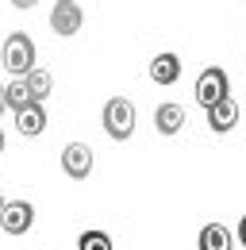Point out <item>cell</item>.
I'll return each mask as SVG.
<instances>
[{
    "label": "cell",
    "instance_id": "16",
    "mask_svg": "<svg viewBox=\"0 0 246 250\" xmlns=\"http://www.w3.org/2000/svg\"><path fill=\"white\" fill-rule=\"evenodd\" d=\"M239 243H243V247H246V216L239 219Z\"/></svg>",
    "mask_w": 246,
    "mask_h": 250
},
{
    "label": "cell",
    "instance_id": "10",
    "mask_svg": "<svg viewBox=\"0 0 246 250\" xmlns=\"http://www.w3.org/2000/svg\"><path fill=\"white\" fill-rule=\"evenodd\" d=\"M184 127V108L181 104H158L154 108V131L158 135H177Z\"/></svg>",
    "mask_w": 246,
    "mask_h": 250
},
{
    "label": "cell",
    "instance_id": "18",
    "mask_svg": "<svg viewBox=\"0 0 246 250\" xmlns=\"http://www.w3.org/2000/svg\"><path fill=\"white\" fill-rule=\"evenodd\" d=\"M0 150H4V135H0Z\"/></svg>",
    "mask_w": 246,
    "mask_h": 250
},
{
    "label": "cell",
    "instance_id": "3",
    "mask_svg": "<svg viewBox=\"0 0 246 250\" xmlns=\"http://www.w3.org/2000/svg\"><path fill=\"white\" fill-rule=\"evenodd\" d=\"M223 96H231V77H227L219 65H208V69L196 77V104H200V108H212Z\"/></svg>",
    "mask_w": 246,
    "mask_h": 250
},
{
    "label": "cell",
    "instance_id": "19",
    "mask_svg": "<svg viewBox=\"0 0 246 250\" xmlns=\"http://www.w3.org/2000/svg\"><path fill=\"white\" fill-rule=\"evenodd\" d=\"M0 204H4V196H0Z\"/></svg>",
    "mask_w": 246,
    "mask_h": 250
},
{
    "label": "cell",
    "instance_id": "14",
    "mask_svg": "<svg viewBox=\"0 0 246 250\" xmlns=\"http://www.w3.org/2000/svg\"><path fill=\"white\" fill-rule=\"evenodd\" d=\"M77 250H116V247H112V235L108 231H81Z\"/></svg>",
    "mask_w": 246,
    "mask_h": 250
},
{
    "label": "cell",
    "instance_id": "6",
    "mask_svg": "<svg viewBox=\"0 0 246 250\" xmlns=\"http://www.w3.org/2000/svg\"><path fill=\"white\" fill-rule=\"evenodd\" d=\"M92 162H96V154H92L85 143H69V146L62 150V169H65V177H73V181H85V177H89Z\"/></svg>",
    "mask_w": 246,
    "mask_h": 250
},
{
    "label": "cell",
    "instance_id": "8",
    "mask_svg": "<svg viewBox=\"0 0 246 250\" xmlns=\"http://www.w3.org/2000/svg\"><path fill=\"white\" fill-rule=\"evenodd\" d=\"M16 127H20V135H27V139L42 135V131H46V108H42L39 100H31L27 108L16 112Z\"/></svg>",
    "mask_w": 246,
    "mask_h": 250
},
{
    "label": "cell",
    "instance_id": "5",
    "mask_svg": "<svg viewBox=\"0 0 246 250\" xmlns=\"http://www.w3.org/2000/svg\"><path fill=\"white\" fill-rule=\"evenodd\" d=\"M0 227H4V235H27L31 227H35V208H31L27 200L0 204Z\"/></svg>",
    "mask_w": 246,
    "mask_h": 250
},
{
    "label": "cell",
    "instance_id": "17",
    "mask_svg": "<svg viewBox=\"0 0 246 250\" xmlns=\"http://www.w3.org/2000/svg\"><path fill=\"white\" fill-rule=\"evenodd\" d=\"M0 112H4V85H0Z\"/></svg>",
    "mask_w": 246,
    "mask_h": 250
},
{
    "label": "cell",
    "instance_id": "9",
    "mask_svg": "<svg viewBox=\"0 0 246 250\" xmlns=\"http://www.w3.org/2000/svg\"><path fill=\"white\" fill-rule=\"evenodd\" d=\"M177 77H181V58L177 54H154L150 62V81L154 85H177Z\"/></svg>",
    "mask_w": 246,
    "mask_h": 250
},
{
    "label": "cell",
    "instance_id": "15",
    "mask_svg": "<svg viewBox=\"0 0 246 250\" xmlns=\"http://www.w3.org/2000/svg\"><path fill=\"white\" fill-rule=\"evenodd\" d=\"M12 4H16V8H20V12H27V8H35V4H39V0H12Z\"/></svg>",
    "mask_w": 246,
    "mask_h": 250
},
{
    "label": "cell",
    "instance_id": "13",
    "mask_svg": "<svg viewBox=\"0 0 246 250\" xmlns=\"http://www.w3.org/2000/svg\"><path fill=\"white\" fill-rule=\"evenodd\" d=\"M23 81H27V93H31V100H39V104H42V100L50 96V85H54L50 69H31V73L23 77Z\"/></svg>",
    "mask_w": 246,
    "mask_h": 250
},
{
    "label": "cell",
    "instance_id": "1",
    "mask_svg": "<svg viewBox=\"0 0 246 250\" xmlns=\"http://www.w3.org/2000/svg\"><path fill=\"white\" fill-rule=\"evenodd\" d=\"M0 62L12 77H27L35 69V39L27 31H12L0 46Z\"/></svg>",
    "mask_w": 246,
    "mask_h": 250
},
{
    "label": "cell",
    "instance_id": "2",
    "mask_svg": "<svg viewBox=\"0 0 246 250\" xmlns=\"http://www.w3.org/2000/svg\"><path fill=\"white\" fill-rule=\"evenodd\" d=\"M104 131H108V139H116V143H127V139L135 135V104H131L127 96H112V100L104 104Z\"/></svg>",
    "mask_w": 246,
    "mask_h": 250
},
{
    "label": "cell",
    "instance_id": "12",
    "mask_svg": "<svg viewBox=\"0 0 246 250\" xmlns=\"http://www.w3.org/2000/svg\"><path fill=\"white\" fill-rule=\"evenodd\" d=\"M27 104H31V93H27V81H23V77H16V81L4 85V108L20 112V108H27Z\"/></svg>",
    "mask_w": 246,
    "mask_h": 250
},
{
    "label": "cell",
    "instance_id": "4",
    "mask_svg": "<svg viewBox=\"0 0 246 250\" xmlns=\"http://www.w3.org/2000/svg\"><path fill=\"white\" fill-rule=\"evenodd\" d=\"M81 23H85V12H81L77 0H58L50 8V31L62 35V39H73L81 31Z\"/></svg>",
    "mask_w": 246,
    "mask_h": 250
},
{
    "label": "cell",
    "instance_id": "11",
    "mask_svg": "<svg viewBox=\"0 0 246 250\" xmlns=\"http://www.w3.org/2000/svg\"><path fill=\"white\" fill-rule=\"evenodd\" d=\"M196 247L200 250H235V235H231V227H223V223H208V227H200Z\"/></svg>",
    "mask_w": 246,
    "mask_h": 250
},
{
    "label": "cell",
    "instance_id": "7",
    "mask_svg": "<svg viewBox=\"0 0 246 250\" xmlns=\"http://www.w3.org/2000/svg\"><path fill=\"white\" fill-rule=\"evenodd\" d=\"M208 112V127H212L215 135H227L231 127L239 124V104L231 100V96H223L219 104H212V108H204Z\"/></svg>",
    "mask_w": 246,
    "mask_h": 250
}]
</instances>
